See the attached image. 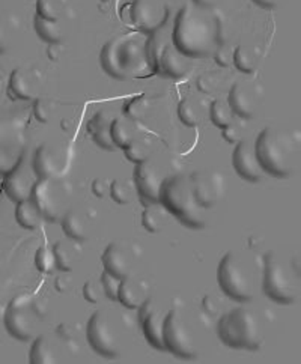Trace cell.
Segmentation results:
<instances>
[{
    "mask_svg": "<svg viewBox=\"0 0 301 364\" xmlns=\"http://www.w3.org/2000/svg\"><path fill=\"white\" fill-rule=\"evenodd\" d=\"M172 41L190 59L211 58L221 44H226L225 23L218 14L211 12V8L187 4L175 17Z\"/></svg>",
    "mask_w": 301,
    "mask_h": 364,
    "instance_id": "6da1fadb",
    "label": "cell"
},
{
    "mask_svg": "<svg viewBox=\"0 0 301 364\" xmlns=\"http://www.w3.org/2000/svg\"><path fill=\"white\" fill-rule=\"evenodd\" d=\"M100 62L102 70L116 80L152 73L147 55V40L136 36H117L102 47Z\"/></svg>",
    "mask_w": 301,
    "mask_h": 364,
    "instance_id": "7a4b0ae2",
    "label": "cell"
},
{
    "mask_svg": "<svg viewBox=\"0 0 301 364\" xmlns=\"http://www.w3.org/2000/svg\"><path fill=\"white\" fill-rule=\"evenodd\" d=\"M295 143L292 137L278 127H267L255 141L256 159L264 173L274 178H290L295 164Z\"/></svg>",
    "mask_w": 301,
    "mask_h": 364,
    "instance_id": "3957f363",
    "label": "cell"
},
{
    "mask_svg": "<svg viewBox=\"0 0 301 364\" xmlns=\"http://www.w3.org/2000/svg\"><path fill=\"white\" fill-rule=\"evenodd\" d=\"M160 203L184 226L191 229L205 228V210L194 198L190 176L179 173L164 178L160 188Z\"/></svg>",
    "mask_w": 301,
    "mask_h": 364,
    "instance_id": "277c9868",
    "label": "cell"
},
{
    "mask_svg": "<svg viewBox=\"0 0 301 364\" xmlns=\"http://www.w3.org/2000/svg\"><path fill=\"white\" fill-rule=\"evenodd\" d=\"M220 341L233 349L259 350L265 343V333L255 311L245 307L229 310L218 319Z\"/></svg>",
    "mask_w": 301,
    "mask_h": 364,
    "instance_id": "5b68a950",
    "label": "cell"
},
{
    "mask_svg": "<svg viewBox=\"0 0 301 364\" xmlns=\"http://www.w3.org/2000/svg\"><path fill=\"white\" fill-rule=\"evenodd\" d=\"M147 55L149 60L151 71L169 77V79H179L184 77L191 68V59L175 47L172 41V29L163 28L149 33L147 40Z\"/></svg>",
    "mask_w": 301,
    "mask_h": 364,
    "instance_id": "8992f818",
    "label": "cell"
},
{
    "mask_svg": "<svg viewBox=\"0 0 301 364\" xmlns=\"http://www.w3.org/2000/svg\"><path fill=\"white\" fill-rule=\"evenodd\" d=\"M220 289L238 303H250L256 295V280L252 267L237 252H228L218 264Z\"/></svg>",
    "mask_w": 301,
    "mask_h": 364,
    "instance_id": "52a82bcc",
    "label": "cell"
},
{
    "mask_svg": "<svg viewBox=\"0 0 301 364\" xmlns=\"http://www.w3.org/2000/svg\"><path fill=\"white\" fill-rule=\"evenodd\" d=\"M297 279L295 272L276 252H268L264 256L263 291L270 300L279 304H294L298 300Z\"/></svg>",
    "mask_w": 301,
    "mask_h": 364,
    "instance_id": "ba28073f",
    "label": "cell"
},
{
    "mask_svg": "<svg viewBox=\"0 0 301 364\" xmlns=\"http://www.w3.org/2000/svg\"><path fill=\"white\" fill-rule=\"evenodd\" d=\"M28 152L26 124L19 118H0V176L19 167Z\"/></svg>",
    "mask_w": 301,
    "mask_h": 364,
    "instance_id": "9c48e42d",
    "label": "cell"
},
{
    "mask_svg": "<svg viewBox=\"0 0 301 364\" xmlns=\"http://www.w3.org/2000/svg\"><path fill=\"white\" fill-rule=\"evenodd\" d=\"M71 196V187L67 182L55 179H36L31 193V200L48 222H58L67 213V202Z\"/></svg>",
    "mask_w": 301,
    "mask_h": 364,
    "instance_id": "30bf717a",
    "label": "cell"
},
{
    "mask_svg": "<svg viewBox=\"0 0 301 364\" xmlns=\"http://www.w3.org/2000/svg\"><path fill=\"white\" fill-rule=\"evenodd\" d=\"M38 321L39 316L33 309V296L31 294L14 296L5 309V330L17 341L29 342L35 339Z\"/></svg>",
    "mask_w": 301,
    "mask_h": 364,
    "instance_id": "8fae6325",
    "label": "cell"
},
{
    "mask_svg": "<svg viewBox=\"0 0 301 364\" xmlns=\"http://www.w3.org/2000/svg\"><path fill=\"white\" fill-rule=\"evenodd\" d=\"M163 341L166 350L179 358L193 360L198 357V345H196L193 328L176 309L166 314Z\"/></svg>",
    "mask_w": 301,
    "mask_h": 364,
    "instance_id": "7c38bea8",
    "label": "cell"
},
{
    "mask_svg": "<svg viewBox=\"0 0 301 364\" xmlns=\"http://www.w3.org/2000/svg\"><path fill=\"white\" fill-rule=\"evenodd\" d=\"M86 337L90 348L101 357L117 358L121 355V336L107 311L98 310L89 318Z\"/></svg>",
    "mask_w": 301,
    "mask_h": 364,
    "instance_id": "4fadbf2b",
    "label": "cell"
},
{
    "mask_svg": "<svg viewBox=\"0 0 301 364\" xmlns=\"http://www.w3.org/2000/svg\"><path fill=\"white\" fill-rule=\"evenodd\" d=\"M190 181L194 198L204 210L214 208L225 198L228 190L226 176L218 171H214V168L196 171L190 175Z\"/></svg>",
    "mask_w": 301,
    "mask_h": 364,
    "instance_id": "5bb4252c",
    "label": "cell"
},
{
    "mask_svg": "<svg viewBox=\"0 0 301 364\" xmlns=\"http://www.w3.org/2000/svg\"><path fill=\"white\" fill-rule=\"evenodd\" d=\"M170 9L166 0H133L130 17L136 28L145 33L159 31L167 23Z\"/></svg>",
    "mask_w": 301,
    "mask_h": 364,
    "instance_id": "9a60e30c",
    "label": "cell"
},
{
    "mask_svg": "<svg viewBox=\"0 0 301 364\" xmlns=\"http://www.w3.org/2000/svg\"><path fill=\"white\" fill-rule=\"evenodd\" d=\"M68 155L62 148L50 143L39 145L32 157V168L38 179L60 178L68 167Z\"/></svg>",
    "mask_w": 301,
    "mask_h": 364,
    "instance_id": "2e32d148",
    "label": "cell"
},
{
    "mask_svg": "<svg viewBox=\"0 0 301 364\" xmlns=\"http://www.w3.org/2000/svg\"><path fill=\"white\" fill-rule=\"evenodd\" d=\"M163 175L160 172L159 166L152 160H145L136 164L134 171V184L139 193L140 202L149 206L160 203V188L163 184Z\"/></svg>",
    "mask_w": 301,
    "mask_h": 364,
    "instance_id": "e0dca14e",
    "label": "cell"
},
{
    "mask_svg": "<svg viewBox=\"0 0 301 364\" xmlns=\"http://www.w3.org/2000/svg\"><path fill=\"white\" fill-rule=\"evenodd\" d=\"M139 322L142 325L143 336L147 342L159 350H166L163 341V330H164V318L163 311L155 306L154 300L149 296L139 309Z\"/></svg>",
    "mask_w": 301,
    "mask_h": 364,
    "instance_id": "ac0fdd59",
    "label": "cell"
},
{
    "mask_svg": "<svg viewBox=\"0 0 301 364\" xmlns=\"http://www.w3.org/2000/svg\"><path fill=\"white\" fill-rule=\"evenodd\" d=\"M232 166L244 181L248 182H260L264 179V171L260 167L255 146L252 141L248 140H240L232 154Z\"/></svg>",
    "mask_w": 301,
    "mask_h": 364,
    "instance_id": "d6986e66",
    "label": "cell"
},
{
    "mask_svg": "<svg viewBox=\"0 0 301 364\" xmlns=\"http://www.w3.org/2000/svg\"><path fill=\"white\" fill-rule=\"evenodd\" d=\"M4 178V188L11 200H14L17 203L26 199H31V193L38 178L33 172L32 166L26 164V159L19 167H16L14 171L9 172Z\"/></svg>",
    "mask_w": 301,
    "mask_h": 364,
    "instance_id": "ffe728a7",
    "label": "cell"
},
{
    "mask_svg": "<svg viewBox=\"0 0 301 364\" xmlns=\"http://www.w3.org/2000/svg\"><path fill=\"white\" fill-rule=\"evenodd\" d=\"M258 92L253 89L250 83L245 82H237L233 83L229 95H228V104L233 114L240 116L243 119H253L258 113Z\"/></svg>",
    "mask_w": 301,
    "mask_h": 364,
    "instance_id": "44dd1931",
    "label": "cell"
},
{
    "mask_svg": "<svg viewBox=\"0 0 301 364\" xmlns=\"http://www.w3.org/2000/svg\"><path fill=\"white\" fill-rule=\"evenodd\" d=\"M41 80L36 71L29 68H16L9 77L8 95L12 100L31 101L39 97Z\"/></svg>",
    "mask_w": 301,
    "mask_h": 364,
    "instance_id": "7402d4cb",
    "label": "cell"
},
{
    "mask_svg": "<svg viewBox=\"0 0 301 364\" xmlns=\"http://www.w3.org/2000/svg\"><path fill=\"white\" fill-rule=\"evenodd\" d=\"M104 271L122 280L124 277L133 274V256L122 242H110L102 256Z\"/></svg>",
    "mask_w": 301,
    "mask_h": 364,
    "instance_id": "603a6c76",
    "label": "cell"
},
{
    "mask_svg": "<svg viewBox=\"0 0 301 364\" xmlns=\"http://www.w3.org/2000/svg\"><path fill=\"white\" fill-rule=\"evenodd\" d=\"M149 298V286L148 283L130 274L124 277L117 289V301L127 309H139Z\"/></svg>",
    "mask_w": 301,
    "mask_h": 364,
    "instance_id": "cb8c5ba5",
    "label": "cell"
},
{
    "mask_svg": "<svg viewBox=\"0 0 301 364\" xmlns=\"http://www.w3.org/2000/svg\"><path fill=\"white\" fill-rule=\"evenodd\" d=\"M112 114L107 110L97 112L90 121L88 122V133L93 137V140L101 149L115 151L116 146L110 137V125H112Z\"/></svg>",
    "mask_w": 301,
    "mask_h": 364,
    "instance_id": "d4e9b609",
    "label": "cell"
},
{
    "mask_svg": "<svg viewBox=\"0 0 301 364\" xmlns=\"http://www.w3.org/2000/svg\"><path fill=\"white\" fill-rule=\"evenodd\" d=\"M59 361V354L55 343L46 334L35 336L31 353L29 363L32 364H51Z\"/></svg>",
    "mask_w": 301,
    "mask_h": 364,
    "instance_id": "484cf974",
    "label": "cell"
},
{
    "mask_svg": "<svg viewBox=\"0 0 301 364\" xmlns=\"http://www.w3.org/2000/svg\"><path fill=\"white\" fill-rule=\"evenodd\" d=\"M62 222V229L65 232V235L74 241H86L89 238V229L86 225L85 217L75 211L70 210L63 214L60 218Z\"/></svg>",
    "mask_w": 301,
    "mask_h": 364,
    "instance_id": "4316f807",
    "label": "cell"
},
{
    "mask_svg": "<svg viewBox=\"0 0 301 364\" xmlns=\"http://www.w3.org/2000/svg\"><path fill=\"white\" fill-rule=\"evenodd\" d=\"M16 220L21 228L28 229V230H35L41 226L44 217L31 199H26V200L17 202Z\"/></svg>",
    "mask_w": 301,
    "mask_h": 364,
    "instance_id": "83f0119b",
    "label": "cell"
},
{
    "mask_svg": "<svg viewBox=\"0 0 301 364\" xmlns=\"http://www.w3.org/2000/svg\"><path fill=\"white\" fill-rule=\"evenodd\" d=\"M33 28L38 36L48 44H59L62 41V26L59 20H47L35 14Z\"/></svg>",
    "mask_w": 301,
    "mask_h": 364,
    "instance_id": "f1b7e54d",
    "label": "cell"
},
{
    "mask_svg": "<svg viewBox=\"0 0 301 364\" xmlns=\"http://www.w3.org/2000/svg\"><path fill=\"white\" fill-rule=\"evenodd\" d=\"M167 222V211L162 203L145 206L142 214V225L151 233H159Z\"/></svg>",
    "mask_w": 301,
    "mask_h": 364,
    "instance_id": "f546056e",
    "label": "cell"
},
{
    "mask_svg": "<svg viewBox=\"0 0 301 364\" xmlns=\"http://www.w3.org/2000/svg\"><path fill=\"white\" fill-rule=\"evenodd\" d=\"M232 63L238 71L244 74H253L258 70V56L250 47L238 46L237 48H233Z\"/></svg>",
    "mask_w": 301,
    "mask_h": 364,
    "instance_id": "4dcf8cb0",
    "label": "cell"
},
{
    "mask_svg": "<svg viewBox=\"0 0 301 364\" xmlns=\"http://www.w3.org/2000/svg\"><path fill=\"white\" fill-rule=\"evenodd\" d=\"M110 137L116 148L125 149L130 143L136 140L133 127L125 119H113L110 125Z\"/></svg>",
    "mask_w": 301,
    "mask_h": 364,
    "instance_id": "1f68e13d",
    "label": "cell"
},
{
    "mask_svg": "<svg viewBox=\"0 0 301 364\" xmlns=\"http://www.w3.org/2000/svg\"><path fill=\"white\" fill-rule=\"evenodd\" d=\"M53 253H55L58 269H60L62 272H71L74 269L77 252L70 244H67L65 241H58L53 245Z\"/></svg>",
    "mask_w": 301,
    "mask_h": 364,
    "instance_id": "d6a6232c",
    "label": "cell"
},
{
    "mask_svg": "<svg viewBox=\"0 0 301 364\" xmlns=\"http://www.w3.org/2000/svg\"><path fill=\"white\" fill-rule=\"evenodd\" d=\"M151 102L147 95H139L132 100H128L124 106V114L128 121L139 122L143 121L149 113Z\"/></svg>",
    "mask_w": 301,
    "mask_h": 364,
    "instance_id": "836d02e7",
    "label": "cell"
},
{
    "mask_svg": "<svg viewBox=\"0 0 301 364\" xmlns=\"http://www.w3.org/2000/svg\"><path fill=\"white\" fill-rule=\"evenodd\" d=\"M209 119H211V122L220 129L233 122V113L226 100L217 98L211 102V107H209Z\"/></svg>",
    "mask_w": 301,
    "mask_h": 364,
    "instance_id": "e575fe53",
    "label": "cell"
},
{
    "mask_svg": "<svg viewBox=\"0 0 301 364\" xmlns=\"http://www.w3.org/2000/svg\"><path fill=\"white\" fill-rule=\"evenodd\" d=\"M178 118L187 127H198L202 122L201 109L191 98L181 100L178 104Z\"/></svg>",
    "mask_w": 301,
    "mask_h": 364,
    "instance_id": "d590c367",
    "label": "cell"
},
{
    "mask_svg": "<svg viewBox=\"0 0 301 364\" xmlns=\"http://www.w3.org/2000/svg\"><path fill=\"white\" fill-rule=\"evenodd\" d=\"M58 112V102L48 97L39 95L33 102V114L38 122L48 124Z\"/></svg>",
    "mask_w": 301,
    "mask_h": 364,
    "instance_id": "8d00e7d4",
    "label": "cell"
},
{
    "mask_svg": "<svg viewBox=\"0 0 301 364\" xmlns=\"http://www.w3.org/2000/svg\"><path fill=\"white\" fill-rule=\"evenodd\" d=\"M35 265L39 271L44 272V274H51V272H55L56 259H55L53 249H50L48 245L39 247L35 255Z\"/></svg>",
    "mask_w": 301,
    "mask_h": 364,
    "instance_id": "74e56055",
    "label": "cell"
},
{
    "mask_svg": "<svg viewBox=\"0 0 301 364\" xmlns=\"http://www.w3.org/2000/svg\"><path fill=\"white\" fill-rule=\"evenodd\" d=\"M109 194H110L112 200H115L120 205H125L132 200V188H130L128 184H125V182H122L120 179H115L110 182Z\"/></svg>",
    "mask_w": 301,
    "mask_h": 364,
    "instance_id": "f35d334b",
    "label": "cell"
},
{
    "mask_svg": "<svg viewBox=\"0 0 301 364\" xmlns=\"http://www.w3.org/2000/svg\"><path fill=\"white\" fill-rule=\"evenodd\" d=\"M36 16L47 20H59L60 6L58 0H36Z\"/></svg>",
    "mask_w": 301,
    "mask_h": 364,
    "instance_id": "ab89813d",
    "label": "cell"
},
{
    "mask_svg": "<svg viewBox=\"0 0 301 364\" xmlns=\"http://www.w3.org/2000/svg\"><path fill=\"white\" fill-rule=\"evenodd\" d=\"M124 154H125V159L134 164L148 160V148L139 140H133L130 143V145L124 149Z\"/></svg>",
    "mask_w": 301,
    "mask_h": 364,
    "instance_id": "60d3db41",
    "label": "cell"
},
{
    "mask_svg": "<svg viewBox=\"0 0 301 364\" xmlns=\"http://www.w3.org/2000/svg\"><path fill=\"white\" fill-rule=\"evenodd\" d=\"M106 295L104 294V289H102V284H101V280H94V279H89L85 284H83V296L85 300L89 301V303H100L101 298Z\"/></svg>",
    "mask_w": 301,
    "mask_h": 364,
    "instance_id": "b9f144b4",
    "label": "cell"
},
{
    "mask_svg": "<svg viewBox=\"0 0 301 364\" xmlns=\"http://www.w3.org/2000/svg\"><path fill=\"white\" fill-rule=\"evenodd\" d=\"M100 280H101L102 289H104V294H106V296L110 298L112 301H117V289H120L121 280L116 279L112 274H109V272H106V271H102Z\"/></svg>",
    "mask_w": 301,
    "mask_h": 364,
    "instance_id": "7bdbcfd3",
    "label": "cell"
},
{
    "mask_svg": "<svg viewBox=\"0 0 301 364\" xmlns=\"http://www.w3.org/2000/svg\"><path fill=\"white\" fill-rule=\"evenodd\" d=\"M196 86H198V89L204 94H214L217 86H218V82L211 73H206V74L199 75L198 82H196Z\"/></svg>",
    "mask_w": 301,
    "mask_h": 364,
    "instance_id": "ee69618b",
    "label": "cell"
},
{
    "mask_svg": "<svg viewBox=\"0 0 301 364\" xmlns=\"http://www.w3.org/2000/svg\"><path fill=\"white\" fill-rule=\"evenodd\" d=\"M214 60L217 62L218 67H223L228 68L229 65H232V58H233V50L228 47V44H221L217 50L216 53L213 55Z\"/></svg>",
    "mask_w": 301,
    "mask_h": 364,
    "instance_id": "f6af8a7d",
    "label": "cell"
},
{
    "mask_svg": "<svg viewBox=\"0 0 301 364\" xmlns=\"http://www.w3.org/2000/svg\"><path fill=\"white\" fill-rule=\"evenodd\" d=\"M221 137H223L228 143H238L240 140H243L241 139V128L232 122L228 127L221 128Z\"/></svg>",
    "mask_w": 301,
    "mask_h": 364,
    "instance_id": "bcb514c9",
    "label": "cell"
},
{
    "mask_svg": "<svg viewBox=\"0 0 301 364\" xmlns=\"http://www.w3.org/2000/svg\"><path fill=\"white\" fill-rule=\"evenodd\" d=\"M109 188H110V184L107 182V179H104V178L94 179V182H93V193L95 194L97 198L102 199L109 193Z\"/></svg>",
    "mask_w": 301,
    "mask_h": 364,
    "instance_id": "7dc6e473",
    "label": "cell"
},
{
    "mask_svg": "<svg viewBox=\"0 0 301 364\" xmlns=\"http://www.w3.org/2000/svg\"><path fill=\"white\" fill-rule=\"evenodd\" d=\"M33 309L36 311V315L39 316V319L46 318L47 314H48V301H47V298L33 296Z\"/></svg>",
    "mask_w": 301,
    "mask_h": 364,
    "instance_id": "c3c4849f",
    "label": "cell"
},
{
    "mask_svg": "<svg viewBox=\"0 0 301 364\" xmlns=\"http://www.w3.org/2000/svg\"><path fill=\"white\" fill-rule=\"evenodd\" d=\"M8 35H9V29L6 26V21L2 16H0V51H5L8 47Z\"/></svg>",
    "mask_w": 301,
    "mask_h": 364,
    "instance_id": "681fc988",
    "label": "cell"
},
{
    "mask_svg": "<svg viewBox=\"0 0 301 364\" xmlns=\"http://www.w3.org/2000/svg\"><path fill=\"white\" fill-rule=\"evenodd\" d=\"M58 334L62 337L63 341H67L68 345L74 346V331L68 323H62L60 327L58 328Z\"/></svg>",
    "mask_w": 301,
    "mask_h": 364,
    "instance_id": "f907efd6",
    "label": "cell"
},
{
    "mask_svg": "<svg viewBox=\"0 0 301 364\" xmlns=\"http://www.w3.org/2000/svg\"><path fill=\"white\" fill-rule=\"evenodd\" d=\"M55 286L59 292H67L71 286V279L67 276H59L55 280Z\"/></svg>",
    "mask_w": 301,
    "mask_h": 364,
    "instance_id": "816d5d0a",
    "label": "cell"
},
{
    "mask_svg": "<svg viewBox=\"0 0 301 364\" xmlns=\"http://www.w3.org/2000/svg\"><path fill=\"white\" fill-rule=\"evenodd\" d=\"M202 306H204V309L208 311L209 315H214L216 311L218 310V306H217V303L214 301V298L213 296H209V295H206L205 298H204V303H202Z\"/></svg>",
    "mask_w": 301,
    "mask_h": 364,
    "instance_id": "f5cc1de1",
    "label": "cell"
},
{
    "mask_svg": "<svg viewBox=\"0 0 301 364\" xmlns=\"http://www.w3.org/2000/svg\"><path fill=\"white\" fill-rule=\"evenodd\" d=\"M252 2L255 5H258L259 8H264V9H274L279 5V0H252Z\"/></svg>",
    "mask_w": 301,
    "mask_h": 364,
    "instance_id": "db71d44e",
    "label": "cell"
},
{
    "mask_svg": "<svg viewBox=\"0 0 301 364\" xmlns=\"http://www.w3.org/2000/svg\"><path fill=\"white\" fill-rule=\"evenodd\" d=\"M47 55H48L50 60H59V58H60L59 44H50V47L47 50Z\"/></svg>",
    "mask_w": 301,
    "mask_h": 364,
    "instance_id": "11a10c76",
    "label": "cell"
},
{
    "mask_svg": "<svg viewBox=\"0 0 301 364\" xmlns=\"http://www.w3.org/2000/svg\"><path fill=\"white\" fill-rule=\"evenodd\" d=\"M4 314L5 310L2 309V306H0V336H2V331L5 328V322H4Z\"/></svg>",
    "mask_w": 301,
    "mask_h": 364,
    "instance_id": "9f6ffc18",
    "label": "cell"
},
{
    "mask_svg": "<svg viewBox=\"0 0 301 364\" xmlns=\"http://www.w3.org/2000/svg\"><path fill=\"white\" fill-rule=\"evenodd\" d=\"M104 2H109V0H104Z\"/></svg>",
    "mask_w": 301,
    "mask_h": 364,
    "instance_id": "6f0895ef",
    "label": "cell"
}]
</instances>
